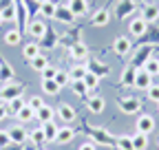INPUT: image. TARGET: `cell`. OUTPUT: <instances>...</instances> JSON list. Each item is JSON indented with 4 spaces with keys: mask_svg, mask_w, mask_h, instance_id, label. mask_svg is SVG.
I'll use <instances>...</instances> for the list:
<instances>
[{
    "mask_svg": "<svg viewBox=\"0 0 159 150\" xmlns=\"http://www.w3.org/2000/svg\"><path fill=\"white\" fill-rule=\"evenodd\" d=\"M22 106H25V99L22 97H16V99L7 102V115H18V113L22 110Z\"/></svg>",
    "mask_w": 159,
    "mask_h": 150,
    "instance_id": "obj_32",
    "label": "cell"
},
{
    "mask_svg": "<svg viewBox=\"0 0 159 150\" xmlns=\"http://www.w3.org/2000/svg\"><path fill=\"white\" fill-rule=\"evenodd\" d=\"M77 150H97V143H95V141H84Z\"/></svg>",
    "mask_w": 159,
    "mask_h": 150,
    "instance_id": "obj_49",
    "label": "cell"
},
{
    "mask_svg": "<svg viewBox=\"0 0 159 150\" xmlns=\"http://www.w3.org/2000/svg\"><path fill=\"white\" fill-rule=\"evenodd\" d=\"M57 117L62 119L64 124H71V121H75L77 113H75V108H73L71 104H60V108H57Z\"/></svg>",
    "mask_w": 159,
    "mask_h": 150,
    "instance_id": "obj_11",
    "label": "cell"
},
{
    "mask_svg": "<svg viewBox=\"0 0 159 150\" xmlns=\"http://www.w3.org/2000/svg\"><path fill=\"white\" fill-rule=\"evenodd\" d=\"M42 90L47 93V95H57L60 86L55 84V80H42Z\"/></svg>",
    "mask_w": 159,
    "mask_h": 150,
    "instance_id": "obj_40",
    "label": "cell"
},
{
    "mask_svg": "<svg viewBox=\"0 0 159 150\" xmlns=\"http://www.w3.org/2000/svg\"><path fill=\"white\" fill-rule=\"evenodd\" d=\"M150 84H152V75L146 73L144 68H137V75H135V88H139V90H148Z\"/></svg>",
    "mask_w": 159,
    "mask_h": 150,
    "instance_id": "obj_7",
    "label": "cell"
},
{
    "mask_svg": "<svg viewBox=\"0 0 159 150\" xmlns=\"http://www.w3.org/2000/svg\"><path fill=\"white\" fill-rule=\"evenodd\" d=\"M66 7L73 11L75 18H82V15L89 13V0H69Z\"/></svg>",
    "mask_w": 159,
    "mask_h": 150,
    "instance_id": "obj_10",
    "label": "cell"
},
{
    "mask_svg": "<svg viewBox=\"0 0 159 150\" xmlns=\"http://www.w3.org/2000/svg\"><path fill=\"white\" fill-rule=\"evenodd\" d=\"M86 106H89V110H91V113L99 115V113H104V106H106V102H104L102 97H99V95H93V97H89Z\"/></svg>",
    "mask_w": 159,
    "mask_h": 150,
    "instance_id": "obj_21",
    "label": "cell"
},
{
    "mask_svg": "<svg viewBox=\"0 0 159 150\" xmlns=\"http://www.w3.org/2000/svg\"><path fill=\"white\" fill-rule=\"evenodd\" d=\"M133 9H135V0H122V2H119V7L115 9V15L122 20V18H128V15H130Z\"/></svg>",
    "mask_w": 159,
    "mask_h": 150,
    "instance_id": "obj_20",
    "label": "cell"
},
{
    "mask_svg": "<svg viewBox=\"0 0 159 150\" xmlns=\"http://www.w3.org/2000/svg\"><path fill=\"white\" fill-rule=\"evenodd\" d=\"M35 2H40V5H44V2H49V0H35Z\"/></svg>",
    "mask_w": 159,
    "mask_h": 150,
    "instance_id": "obj_53",
    "label": "cell"
},
{
    "mask_svg": "<svg viewBox=\"0 0 159 150\" xmlns=\"http://www.w3.org/2000/svg\"><path fill=\"white\" fill-rule=\"evenodd\" d=\"M130 49H133V42L128 40L126 35H119L117 40L113 42V51H115L117 55H122V58H124V55H128V53H130Z\"/></svg>",
    "mask_w": 159,
    "mask_h": 150,
    "instance_id": "obj_8",
    "label": "cell"
},
{
    "mask_svg": "<svg viewBox=\"0 0 159 150\" xmlns=\"http://www.w3.org/2000/svg\"><path fill=\"white\" fill-rule=\"evenodd\" d=\"M142 42H144V44H159V29L155 27V22H152L150 33H148V29H146V33L142 35Z\"/></svg>",
    "mask_w": 159,
    "mask_h": 150,
    "instance_id": "obj_28",
    "label": "cell"
},
{
    "mask_svg": "<svg viewBox=\"0 0 159 150\" xmlns=\"http://www.w3.org/2000/svg\"><path fill=\"white\" fill-rule=\"evenodd\" d=\"M86 68H89V73H95L97 77H104V75H108V71H111L106 64L95 62V60H89V62H86Z\"/></svg>",
    "mask_w": 159,
    "mask_h": 150,
    "instance_id": "obj_19",
    "label": "cell"
},
{
    "mask_svg": "<svg viewBox=\"0 0 159 150\" xmlns=\"http://www.w3.org/2000/svg\"><path fill=\"white\" fill-rule=\"evenodd\" d=\"M20 38H22V33H20L18 29H11V31L5 33V42H7L9 46H18V44H20Z\"/></svg>",
    "mask_w": 159,
    "mask_h": 150,
    "instance_id": "obj_36",
    "label": "cell"
},
{
    "mask_svg": "<svg viewBox=\"0 0 159 150\" xmlns=\"http://www.w3.org/2000/svg\"><path fill=\"white\" fill-rule=\"evenodd\" d=\"M144 71L150 73V75H159V58H150V60L144 64Z\"/></svg>",
    "mask_w": 159,
    "mask_h": 150,
    "instance_id": "obj_44",
    "label": "cell"
},
{
    "mask_svg": "<svg viewBox=\"0 0 159 150\" xmlns=\"http://www.w3.org/2000/svg\"><path fill=\"white\" fill-rule=\"evenodd\" d=\"M60 42H62L64 46H73L75 42H80V31H73V33H66V35H62V40H60Z\"/></svg>",
    "mask_w": 159,
    "mask_h": 150,
    "instance_id": "obj_42",
    "label": "cell"
},
{
    "mask_svg": "<svg viewBox=\"0 0 159 150\" xmlns=\"http://www.w3.org/2000/svg\"><path fill=\"white\" fill-rule=\"evenodd\" d=\"M135 75H137V68L133 66V64H128L126 68H124V73H122V86H135Z\"/></svg>",
    "mask_w": 159,
    "mask_h": 150,
    "instance_id": "obj_23",
    "label": "cell"
},
{
    "mask_svg": "<svg viewBox=\"0 0 159 150\" xmlns=\"http://www.w3.org/2000/svg\"><path fill=\"white\" fill-rule=\"evenodd\" d=\"M29 139H31L33 146H44V143H47V137H44L42 126H40V128H33L31 133H29Z\"/></svg>",
    "mask_w": 159,
    "mask_h": 150,
    "instance_id": "obj_27",
    "label": "cell"
},
{
    "mask_svg": "<svg viewBox=\"0 0 159 150\" xmlns=\"http://www.w3.org/2000/svg\"><path fill=\"white\" fill-rule=\"evenodd\" d=\"M135 2H144V0H135Z\"/></svg>",
    "mask_w": 159,
    "mask_h": 150,
    "instance_id": "obj_55",
    "label": "cell"
},
{
    "mask_svg": "<svg viewBox=\"0 0 159 150\" xmlns=\"http://www.w3.org/2000/svg\"><path fill=\"white\" fill-rule=\"evenodd\" d=\"M0 24H2V13H0Z\"/></svg>",
    "mask_w": 159,
    "mask_h": 150,
    "instance_id": "obj_54",
    "label": "cell"
},
{
    "mask_svg": "<svg viewBox=\"0 0 159 150\" xmlns=\"http://www.w3.org/2000/svg\"><path fill=\"white\" fill-rule=\"evenodd\" d=\"M0 13H2V22H13L16 20V5L11 2V5H7V7H2L0 9Z\"/></svg>",
    "mask_w": 159,
    "mask_h": 150,
    "instance_id": "obj_39",
    "label": "cell"
},
{
    "mask_svg": "<svg viewBox=\"0 0 159 150\" xmlns=\"http://www.w3.org/2000/svg\"><path fill=\"white\" fill-rule=\"evenodd\" d=\"M55 73H57V68L49 64V66L42 71V80H53V77H55Z\"/></svg>",
    "mask_w": 159,
    "mask_h": 150,
    "instance_id": "obj_47",
    "label": "cell"
},
{
    "mask_svg": "<svg viewBox=\"0 0 159 150\" xmlns=\"http://www.w3.org/2000/svg\"><path fill=\"white\" fill-rule=\"evenodd\" d=\"M117 106H119V110H122L124 115H137V113L142 110V102L137 97H119Z\"/></svg>",
    "mask_w": 159,
    "mask_h": 150,
    "instance_id": "obj_2",
    "label": "cell"
},
{
    "mask_svg": "<svg viewBox=\"0 0 159 150\" xmlns=\"http://www.w3.org/2000/svg\"><path fill=\"white\" fill-rule=\"evenodd\" d=\"M146 29H148V22L144 20V18H135V20L128 24V31H130V35H135V38H142V35L146 33Z\"/></svg>",
    "mask_w": 159,
    "mask_h": 150,
    "instance_id": "obj_14",
    "label": "cell"
},
{
    "mask_svg": "<svg viewBox=\"0 0 159 150\" xmlns=\"http://www.w3.org/2000/svg\"><path fill=\"white\" fill-rule=\"evenodd\" d=\"M135 128H137V133H142V135H150L155 130V119L150 115H139Z\"/></svg>",
    "mask_w": 159,
    "mask_h": 150,
    "instance_id": "obj_4",
    "label": "cell"
},
{
    "mask_svg": "<svg viewBox=\"0 0 159 150\" xmlns=\"http://www.w3.org/2000/svg\"><path fill=\"white\" fill-rule=\"evenodd\" d=\"M0 150H22V146H20V143H13V146H5V148H0Z\"/></svg>",
    "mask_w": 159,
    "mask_h": 150,
    "instance_id": "obj_52",
    "label": "cell"
},
{
    "mask_svg": "<svg viewBox=\"0 0 159 150\" xmlns=\"http://www.w3.org/2000/svg\"><path fill=\"white\" fill-rule=\"evenodd\" d=\"M69 53H71V58L73 60H77V62H86V58H89V46L80 40V42H75L71 49H69Z\"/></svg>",
    "mask_w": 159,
    "mask_h": 150,
    "instance_id": "obj_6",
    "label": "cell"
},
{
    "mask_svg": "<svg viewBox=\"0 0 159 150\" xmlns=\"http://www.w3.org/2000/svg\"><path fill=\"white\" fill-rule=\"evenodd\" d=\"M25 2L29 5V11H31V13L40 11V2H35V0H25Z\"/></svg>",
    "mask_w": 159,
    "mask_h": 150,
    "instance_id": "obj_50",
    "label": "cell"
},
{
    "mask_svg": "<svg viewBox=\"0 0 159 150\" xmlns=\"http://www.w3.org/2000/svg\"><path fill=\"white\" fill-rule=\"evenodd\" d=\"M22 84H7L2 90H0V102H11V99H16V97H20V93H22Z\"/></svg>",
    "mask_w": 159,
    "mask_h": 150,
    "instance_id": "obj_5",
    "label": "cell"
},
{
    "mask_svg": "<svg viewBox=\"0 0 159 150\" xmlns=\"http://www.w3.org/2000/svg\"><path fill=\"white\" fill-rule=\"evenodd\" d=\"M57 40H60V38H57V35L53 33V29L47 24L44 35L40 38V46H44V49H55V46H57Z\"/></svg>",
    "mask_w": 159,
    "mask_h": 150,
    "instance_id": "obj_15",
    "label": "cell"
},
{
    "mask_svg": "<svg viewBox=\"0 0 159 150\" xmlns=\"http://www.w3.org/2000/svg\"><path fill=\"white\" fill-rule=\"evenodd\" d=\"M9 143H11L9 133H7V130H0V148H5V146H9Z\"/></svg>",
    "mask_w": 159,
    "mask_h": 150,
    "instance_id": "obj_48",
    "label": "cell"
},
{
    "mask_svg": "<svg viewBox=\"0 0 159 150\" xmlns=\"http://www.w3.org/2000/svg\"><path fill=\"white\" fill-rule=\"evenodd\" d=\"M35 119L40 121V124H47V121H53L55 119V110L49 106V104H44L40 110H35Z\"/></svg>",
    "mask_w": 159,
    "mask_h": 150,
    "instance_id": "obj_17",
    "label": "cell"
},
{
    "mask_svg": "<svg viewBox=\"0 0 159 150\" xmlns=\"http://www.w3.org/2000/svg\"><path fill=\"white\" fill-rule=\"evenodd\" d=\"M7 117V102H0V119Z\"/></svg>",
    "mask_w": 159,
    "mask_h": 150,
    "instance_id": "obj_51",
    "label": "cell"
},
{
    "mask_svg": "<svg viewBox=\"0 0 159 150\" xmlns=\"http://www.w3.org/2000/svg\"><path fill=\"white\" fill-rule=\"evenodd\" d=\"M86 73H89L86 64H80V62H77V64H75V66L69 71V75H71V82H73V80H84V75H86Z\"/></svg>",
    "mask_w": 159,
    "mask_h": 150,
    "instance_id": "obj_31",
    "label": "cell"
},
{
    "mask_svg": "<svg viewBox=\"0 0 159 150\" xmlns=\"http://www.w3.org/2000/svg\"><path fill=\"white\" fill-rule=\"evenodd\" d=\"M157 106H159V104H157Z\"/></svg>",
    "mask_w": 159,
    "mask_h": 150,
    "instance_id": "obj_56",
    "label": "cell"
},
{
    "mask_svg": "<svg viewBox=\"0 0 159 150\" xmlns=\"http://www.w3.org/2000/svg\"><path fill=\"white\" fill-rule=\"evenodd\" d=\"M13 77V68L2 60V58H0V80H2V82H9Z\"/></svg>",
    "mask_w": 159,
    "mask_h": 150,
    "instance_id": "obj_38",
    "label": "cell"
},
{
    "mask_svg": "<svg viewBox=\"0 0 159 150\" xmlns=\"http://www.w3.org/2000/svg\"><path fill=\"white\" fill-rule=\"evenodd\" d=\"M71 88H73V93H75L77 97H86L89 95V88H86L84 80H73L71 82Z\"/></svg>",
    "mask_w": 159,
    "mask_h": 150,
    "instance_id": "obj_34",
    "label": "cell"
},
{
    "mask_svg": "<svg viewBox=\"0 0 159 150\" xmlns=\"http://www.w3.org/2000/svg\"><path fill=\"white\" fill-rule=\"evenodd\" d=\"M27 31L35 38V40H40V38L44 35V31H47V22L44 20H31L29 27H27Z\"/></svg>",
    "mask_w": 159,
    "mask_h": 150,
    "instance_id": "obj_16",
    "label": "cell"
},
{
    "mask_svg": "<svg viewBox=\"0 0 159 150\" xmlns=\"http://www.w3.org/2000/svg\"><path fill=\"white\" fill-rule=\"evenodd\" d=\"M142 18H144L148 24L157 22V20H159V7H157V5H146V7L142 9Z\"/></svg>",
    "mask_w": 159,
    "mask_h": 150,
    "instance_id": "obj_18",
    "label": "cell"
},
{
    "mask_svg": "<svg viewBox=\"0 0 159 150\" xmlns=\"http://www.w3.org/2000/svg\"><path fill=\"white\" fill-rule=\"evenodd\" d=\"M55 11H57V5L55 2H44V5H40V15L42 18H55Z\"/></svg>",
    "mask_w": 159,
    "mask_h": 150,
    "instance_id": "obj_35",
    "label": "cell"
},
{
    "mask_svg": "<svg viewBox=\"0 0 159 150\" xmlns=\"http://www.w3.org/2000/svg\"><path fill=\"white\" fill-rule=\"evenodd\" d=\"M84 130L97 141V146H108V148H113V146H117V139L115 137H111L108 133H106V128H93V126H84Z\"/></svg>",
    "mask_w": 159,
    "mask_h": 150,
    "instance_id": "obj_1",
    "label": "cell"
},
{
    "mask_svg": "<svg viewBox=\"0 0 159 150\" xmlns=\"http://www.w3.org/2000/svg\"><path fill=\"white\" fill-rule=\"evenodd\" d=\"M73 137H75V130L73 128H60V133H57V139L55 141H60V143H71L73 141Z\"/></svg>",
    "mask_w": 159,
    "mask_h": 150,
    "instance_id": "obj_30",
    "label": "cell"
},
{
    "mask_svg": "<svg viewBox=\"0 0 159 150\" xmlns=\"http://www.w3.org/2000/svg\"><path fill=\"white\" fill-rule=\"evenodd\" d=\"M47 66H49V60L44 58L42 53H40V55H35V58L31 60V68H33V71H40V73H42Z\"/></svg>",
    "mask_w": 159,
    "mask_h": 150,
    "instance_id": "obj_37",
    "label": "cell"
},
{
    "mask_svg": "<svg viewBox=\"0 0 159 150\" xmlns=\"http://www.w3.org/2000/svg\"><path fill=\"white\" fill-rule=\"evenodd\" d=\"M16 117H18L20 121H22V124H29L31 119H35V110H33L29 104H25V106H22V110H20Z\"/></svg>",
    "mask_w": 159,
    "mask_h": 150,
    "instance_id": "obj_29",
    "label": "cell"
},
{
    "mask_svg": "<svg viewBox=\"0 0 159 150\" xmlns=\"http://www.w3.org/2000/svg\"><path fill=\"white\" fill-rule=\"evenodd\" d=\"M27 104H29V106H31L33 110H40V108H42V106H44V99H42V97H40V95H33V97H31V99H29Z\"/></svg>",
    "mask_w": 159,
    "mask_h": 150,
    "instance_id": "obj_46",
    "label": "cell"
},
{
    "mask_svg": "<svg viewBox=\"0 0 159 150\" xmlns=\"http://www.w3.org/2000/svg\"><path fill=\"white\" fill-rule=\"evenodd\" d=\"M146 93H148V99L150 102H157L159 104V84H150V88Z\"/></svg>",
    "mask_w": 159,
    "mask_h": 150,
    "instance_id": "obj_45",
    "label": "cell"
},
{
    "mask_svg": "<svg viewBox=\"0 0 159 150\" xmlns=\"http://www.w3.org/2000/svg\"><path fill=\"white\" fill-rule=\"evenodd\" d=\"M84 84H86L89 93H93V95H97V93H99V77H97L95 73H86V75H84Z\"/></svg>",
    "mask_w": 159,
    "mask_h": 150,
    "instance_id": "obj_24",
    "label": "cell"
},
{
    "mask_svg": "<svg viewBox=\"0 0 159 150\" xmlns=\"http://www.w3.org/2000/svg\"><path fill=\"white\" fill-rule=\"evenodd\" d=\"M152 44H144V46H139L137 53H135V58H133V66L135 68H144V64L152 58Z\"/></svg>",
    "mask_w": 159,
    "mask_h": 150,
    "instance_id": "obj_3",
    "label": "cell"
},
{
    "mask_svg": "<svg viewBox=\"0 0 159 150\" xmlns=\"http://www.w3.org/2000/svg\"><path fill=\"white\" fill-rule=\"evenodd\" d=\"M35 55H40V44H38V42H29V44L22 46V58H25V60L31 62Z\"/></svg>",
    "mask_w": 159,
    "mask_h": 150,
    "instance_id": "obj_26",
    "label": "cell"
},
{
    "mask_svg": "<svg viewBox=\"0 0 159 150\" xmlns=\"http://www.w3.org/2000/svg\"><path fill=\"white\" fill-rule=\"evenodd\" d=\"M42 130H44L47 141H55L57 139V133H60V126L55 121H47V124H42Z\"/></svg>",
    "mask_w": 159,
    "mask_h": 150,
    "instance_id": "obj_25",
    "label": "cell"
},
{
    "mask_svg": "<svg viewBox=\"0 0 159 150\" xmlns=\"http://www.w3.org/2000/svg\"><path fill=\"white\" fill-rule=\"evenodd\" d=\"M55 18H57L60 22H64V24H73V22H75V15H73V11H71L69 7H57Z\"/></svg>",
    "mask_w": 159,
    "mask_h": 150,
    "instance_id": "obj_22",
    "label": "cell"
},
{
    "mask_svg": "<svg viewBox=\"0 0 159 150\" xmlns=\"http://www.w3.org/2000/svg\"><path fill=\"white\" fill-rule=\"evenodd\" d=\"M108 22H111V11H108L106 7L97 9V11L93 13V18H91V24H93V27H106Z\"/></svg>",
    "mask_w": 159,
    "mask_h": 150,
    "instance_id": "obj_9",
    "label": "cell"
},
{
    "mask_svg": "<svg viewBox=\"0 0 159 150\" xmlns=\"http://www.w3.org/2000/svg\"><path fill=\"white\" fill-rule=\"evenodd\" d=\"M16 20H18V31L25 33L27 31V11H25V2H22V0L16 2Z\"/></svg>",
    "mask_w": 159,
    "mask_h": 150,
    "instance_id": "obj_12",
    "label": "cell"
},
{
    "mask_svg": "<svg viewBox=\"0 0 159 150\" xmlns=\"http://www.w3.org/2000/svg\"><path fill=\"white\" fill-rule=\"evenodd\" d=\"M53 80H55V84H57L60 88H64V86H66V84L71 82V75H69L66 71H57V73H55V77H53Z\"/></svg>",
    "mask_w": 159,
    "mask_h": 150,
    "instance_id": "obj_43",
    "label": "cell"
},
{
    "mask_svg": "<svg viewBox=\"0 0 159 150\" xmlns=\"http://www.w3.org/2000/svg\"><path fill=\"white\" fill-rule=\"evenodd\" d=\"M117 148H119V150H135V148H133V137H130V135L117 137Z\"/></svg>",
    "mask_w": 159,
    "mask_h": 150,
    "instance_id": "obj_41",
    "label": "cell"
},
{
    "mask_svg": "<svg viewBox=\"0 0 159 150\" xmlns=\"http://www.w3.org/2000/svg\"><path fill=\"white\" fill-rule=\"evenodd\" d=\"M7 133H9L11 143H20V146H22V143L27 141V137H29V135H27V130H25L22 126H11Z\"/></svg>",
    "mask_w": 159,
    "mask_h": 150,
    "instance_id": "obj_13",
    "label": "cell"
},
{
    "mask_svg": "<svg viewBox=\"0 0 159 150\" xmlns=\"http://www.w3.org/2000/svg\"><path fill=\"white\" fill-rule=\"evenodd\" d=\"M133 148H135V150H146V148H148V135L135 133V135H133Z\"/></svg>",
    "mask_w": 159,
    "mask_h": 150,
    "instance_id": "obj_33",
    "label": "cell"
}]
</instances>
